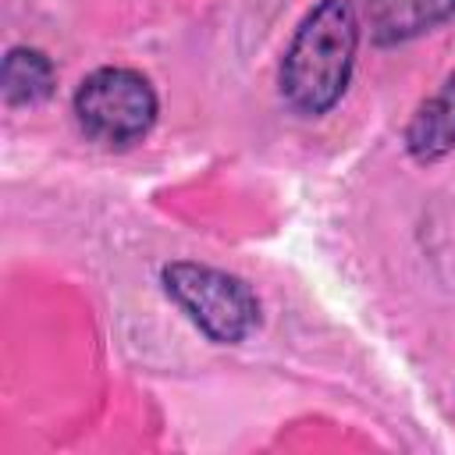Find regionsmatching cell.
<instances>
[{"instance_id": "cell-1", "label": "cell", "mask_w": 455, "mask_h": 455, "mask_svg": "<svg viewBox=\"0 0 455 455\" xmlns=\"http://www.w3.org/2000/svg\"><path fill=\"white\" fill-rule=\"evenodd\" d=\"M359 11L352 0H320L295 28L281 60V96L306 117L327 114L348 89L359 50Z\"/></svg>"}, {"instance_id": "cell-2", "label": "cell", "mask_w": 455, "mask_h": 455, "mask_svg": "<svg viewBox=\"0 0 455 455\" xmlns=\"http://www.w3.org/2000/svg\"><path fill=\"white\" fill-rule=\"evenodd\" d=\"M160 284L213 345H238L259 327V299L238 274L174 259L160 270Z\"/></svg>"}, {"instance_id": "cell-3", "label": "cell", "mask_w": 455, "mask_h": 455, "mask_svg": "<svg viewBox=\"0 0 455 455\" xmlns=\"http://www.w3.org/2000/svg\"><path fill=\"white\" fill-rule=\"evenodd\" d=\"M71 110L78 128L110 149H124L132 142H142L149 128L156 124L160 100L153 82L135 68H96L89 71L75 96Z\"/></svg>"}, {"instance_id": "cell-4", "label": "cell", "mask_w": 455, "mask_h": 455, "mask_svg": "<svg viewBox=\"0 0 455 455\" xmlns=\"http://www.w3.org/2000/svg\"><path fill=\"white\" fill-rule=\"evenodd\" d=\"M405 149L416 164H437L455 149V71L416 107L405 128Z\"/></svg>"}, {"instance_id": "cell-5", "label": "cell", "mask_w": 455, "mask_h": 455, "mask_svg": "<svg viewBox=\"0 0 455 455\" xmlns=\"http://www.w3.org/2000/svg\"><path fill=\"white\" fill-rule=\"evenodd\" d=\"M455 14V0H366V25L377 46L409 43Z\"/></svg>"}, {"instance_id": "cell-6", "label": "cell", "mask_w": 455, "mask_h": 455, "mask_svg": "<svg viewBox=\"0 0 455 455\" xmlns=\"http://www.w3.org/2000/svg\"><path fill=\"white\" fill-rule=\"evenodd\" d=\"M57 89L53 60L36 46H11L0 68V92L7 107H36L46 103Z\"/></svg>"}]
</instances>
